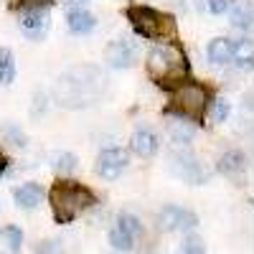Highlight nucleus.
I'll list each match as a JSON object with an SVG mask.
<instances>
[{"mask_svg":"<svg viewBox=\"0 0 254 254\" xmlns=\"http://www.w3.org/2000/svg\"><path fill=\"white\" fill-rule=\"evenodd\" d=\"M190 64L181 44H160L147 54V76H150L160 89L176 92L188 81Z\"/></svg>","mask_w":254,"mask_h":254,"instance_id":"1","label":"nucleus"},{"mask_svg":"<svg viewBox=\"0 0 254 254\" xmlns=\"http://www.w3.org/2000/svg\"><path fill=\"white\" fill-rule=\"evenodd\" d=\"M102 84H104L102 71H97L94 66H76L59 79L54 94L61 107L79 110V107H89L99 99Z\"/></svg>","mask_w":254,"mask_h":254,"instance_id":"2","label":"nucleus"},{"mask_svg":"<svg viewBox=\"0 0 254 254\" xmlns=\"http://www.w3.org/2000/svg\"><path fill=\"white\" fill-rule=\"evenodd\" d=\"M49 201H51L56 224H71L81 211H87L97 203V193L92 188L81 186L79 181L59 178L49 190Z\"/></svg>","mask_w":254,"mask_h":254,"instance_id":"3","label":"nucleus"},{"mask_svg":"<svg viewBox=\"0 0 254 254\" xmlns=\"http://www.w3.org/2000/svg\"><path fill=\"white\" fill-rule=\"evenodd\" d=\"M125 18L130 20L132 31L147 41H165V44L178 41V23L171 13H163L150 5H127Z\"/></svg>","mask_w":254,"mask_h":254,"instance_id":"4","label":"nucleus"},{"mask_svg":"<svg viewBox=\"0 0 254 254\" xmlns=\"http://www.w3.org/2000/svg\"><path fill=\"white\" fill-rule=\"evenodd\" d=\"M208 89L203 84L196 81H186L183 87L176 89L171 104L165 107V115H176L183 122H203L206 112H208Z\"/></svg>","mask_w":254,"mask_h":254,"instance_id":"5","label":"nucleus"},{"mask_svg":"<svg viewBox=\"0 0 254 254\" xmlns=\"http://www.w3.org/2000/svg\"><path fill=\"white\" fill-rule=\"evenodd\" d=\"M158 226L160 231H183V229H196L198 226V216L188 208L181 206H165L158 214Z\"/></svg>","mask_w":254,"mask_h":254,"instance_id":"6","label":"nucleus"},{"mask_svg":"<svg viewBox=\"0 0 254 254\" xmlns=\"http://www.w3.org/2000/svg\"><path fill=\"white\" fill-rule=\"evenodd\" d=\"M127 163H130V158H127V153L122 147H107L97 158V173L104 181H117L122 176V171L127 168Z\"/></svg>","mask_w":254,"mask_h":254,"instance_id":"7","label":"nucleus"},{"mask_svg":"<svg viewBox=\"0 0 254 254\" xmlns=\"http://www.w3.org/2000/svg\"><path fill=\"white\" fill-rule=\"evenodd\" d=\"M18 23H20V31H23L28 38L38 41L49 31V23H51L49 20V8H28V10L20 13Z\"/></svg>","mask_w":254,"mask_h":254,"instance_id":"8","label":"nucleus"},{"mask_svg":"<svg viewBox=\"0 0 254 254\" xmlns=\"http://www.w3.org/2000/svg\"><path fill=\"white\" fill-rule=\"evenodd\" d=\"M173 173L188 183H193V186H201L206 181V171L201 168V163L193 158V155H188V153H178L173 155Z\"/></svg>","mask_w":254,"mask_h":254,"instance_id":"9","label":"nucleus"},{"mask_svg":"<svg viewBox=\"0 0 254 254\" xmlns=\"http://www.w3.org/2000/svg\"><path fill=\"white\" fill-rule=\"evenodd\" d=\"M107 61L115 69H127L137 61V46L127 38H117L107 46Z\"/></svg>","mask_w":254,"mask_h":254,"instance_id":"10","label":"nucleus"},{"mask_svg":"<svg viewBox=\"0 0 254 254\" xmlns=\"http://www.w3.org/2000/svg\"><path fill=\"white\" fill-rule=\"evenodd\" d=\"M130 147L140 158H153L158 153V147H160V140L150 127H137V130L132 132V137H130Z\"/></svg>","mask_w":254,"mask_h":254,"instance_id":"11","label":"nucleus"},{"mask_svg":"<svg viewBox=\"0 0 254 254\" xmlns=\"http://www.w3.org/2000/svg\"><path fill=\"white\" fill-rule=\"evenodd\" d=\"M234 41L231 38H226V36H219V38H214L208 44V49H206V54H208V61H214V64H229L231 59H234Z\"/></svg>","mask_w":254,"mask_h":254,"instance_id":"12","label":"nucleus"},{"mask_svg":"<svg viewBox=\"0 0 254 254\" xmlns=\"http://www.w3.org/2000/svg\"><path fill=\"white\" fill-rule=\"evenodd\" d=\"M13 198H15V203L20 208L31 211V208H36L41 203V186L38 183H23V186H18L13 190Z\"/></svg>","mask_w":254,"mask_h":254,"instance_id":"13","label":"nucleus"},{"mask_svg":"<svg viewBox=\"0 0 254 254\" xmlns=\"http://www.w3.org/2000/svg\"><path fill=\"white\" fill-rule=\"evenodd\" d=\"M66 23H69V31L71 33H89L97 26V18L87 8H74L69 13V18H66Z\"/></svg>","mask_w":254,"mask_h":254,"instance_id":"14","label":"nucleus"},{"mask_svg":"<svg viewBox=\"0 0 254 254\" xmlns=\"http://www.w3.org/2000/svg\"><path fill=\"white\" fill-rule=\"evenodd\" d=\"M252 20H254V5H252V0H242V3H237V8L231 10V26L242 28V31H249L252 28Z\"/></svg>","mask_w":254,"mask_h":254,"instance_id":"15","label":"nucleus"},{"mask_svg":"<svg viewBox=\"0 0 254 254\" xmlns=\"http://www.w3.org/2000/svg\"><path fill=\"white\" fill-rule=\"evenodd\" d=\"M244 165H247V158H244L242 150H229L219 160V171L224 176H237L239 171H244Z\"/></svg>","mask_w":254,"mask_h":254,"instance_id":"16","label":"nucleus"},{"mask_svg":"<svg viewBox=\"0 0 254 254\" xmlns=\"http://www.w3.org/2000/svg\"><path fill=\"white\" fill-rule=\"evenodd\" d=\"M231 61H234L242 71H252V66H254V46H252V41H239V44L234 46V59Z\"/></svg>","mask_w":254,"mask_h":254,"instance_id":"17","label":"nucleus"},{"mask_svg":"<svg viewBox=\"0 0 254 254\" xmlns=\"http://www.w3.org/2000/svg\"><path fill=\"white\" fill-rule=\"evenodd\" d=\"M15 81V56L10 49H0V84H13Z\"/></svg>","mask_w":254,"mask_h":254,"instance_id":"18","label":"nucleus"},{"mask_svg":"<svg viewBox=\"0 0 254 254\" xmlns=\"http://www.w3.org/2000/svg\"><path fill=\"white\" fill-rule=\"evenodd\" d=\"M193 135H196V127L190 125V122L178 120V122L171 125V137H173V142H178V145H188L190 140H193Z\"/></svg>","mask_w":254,"mask_h":254,"instance_id":"19","label":"nucleus"},{"mask_svg":"<svg viewBox=\"0 0 254 254\" xmlns=\"http://www.w3.org/2000/svg\"><path fill=\"white\" fill-rule=\"evenodd\" d=\"M132 242H135V237H130L122 226H115V229L110 231V244H112L117 252H130V249H132Z\"/></svg>","mask_w":254,"mask_h":254,"instance_id":"20","label":"nucleus"},{"mask_svg":"<svg viewBox=\"0 0 254 254\" xmlns=\"http://www.w3.org/2000/svg\"><path fill=\"white\" fill-rule=\"evenodd\" d=\"M0 237H3L5 247H8L13 254L20 252V247H23V231H20L18 226H5L3 231H0Z\"/></svg>","mask_w":254,"mask_h":254,"instance_id":"21","label":"nucleus"},{"mask_svg":"<svg viewBox=\"0 0 254 254\" xmlns=\"http://www.w3.org/2000/svg\"><path fill=\"white\" fill-rule=\"evenodd\" d=\"M117 226H122L130 237L142 234V224H140V219H137V216H132V214H122V216L117 219Z\"/></svg>","mask_w":254,"mask_h":254,"instance_id":"22","label":"nucleus"},{"mask_svg":"<svg viewBox=\"0 0 254 254\" xmlns=\"http://www.w3.org/2000/svg\"><path fill=\"white\" fill-rule=\"evenodd\" d=\"M76 155H71V153H61V155H56L54 158V168L59 173H71V171H76Z\"/></svg>","mask_w":254,"mask_h":254,"instance_id":"23","label":"nucleus"},{"mask_svg":"<svg viewBox=\"0 0 254 254\" xmlns=\"http://www.w3.org/2000/svg\"><path fill=\"white\" fill-rule=\"evenodd\" d=\"M3 135H5L13 145H20V147L26 145V135L20 132V127H15V125H5V127H3Z\"/></svg>","mask_w":254,"mask_h":254,"instance_id":"24","label":"nucleus"},{"mask_svg":"<svg viewBox=\"0 0 254 254\" xmlns=\"http://www.w3.org/2000/svg\"><path fill=\"white\" fill-rule=\"evenodd\" d=\"M229 112H231V104H229L224 97L214 102V112H211V115H214V120H216V122H224V120L229 117Z\"/></svg>","mask_w":254,"mask_h":254,"instance_id":"25","label":"nucleus"},{"mask_svg":"<svg viewBox=\"0 0 254 254\" xmlns=\"http://www.w3.org/2000/svg\"><path fill=\"white\" fill-rule=\"evenodd\" d=\"M208 3V10L216 13V15H224L226 10H231V5H234V0H206Z\"/></svg>","mask_w":254,"mask_h":254,"instance_id":"26","label":"nucleus"},{"mask_svg":"<svg viewBox=\"0 0 254 254\" xmlns=\"http://www.w3.org/2000/svg\"><path fill=\"white\" fill-rule=\"evenodd\" d=\"M183 254H203V242L198 237H188L183 244Z\"/></svg>","mask_w":254,"mask_h":254,"instance_id":"27","label":"nucleus"},{"mask_svg":"<svg viewBox=\"0 0 254 254\" xmlns=\"http://www.w3.org/2000/svg\"><path fill=\"white\" fill-rule=\"evenodd\" d=\"M13 5L15 8H23V10H28V8H49L51 0H15Z\"/></svg>","mask_w":254,"mask_h":254,"instance_id":"28","label":"nucleus"},{"mask_svg":"<svg viewBox=\"0 0 254 254\" xmlns=\"http://www.w3.org/2000/svg\"><path fill=\"white\" fill-rule=\"evenodd\" d=\"M5 168H8V158H5L3 153H0V176H3V171H5Z\"/></svg>","mask_w":254,"mask_h":254,"instance_id":"29","label":"nucleus"}]
</instances>
